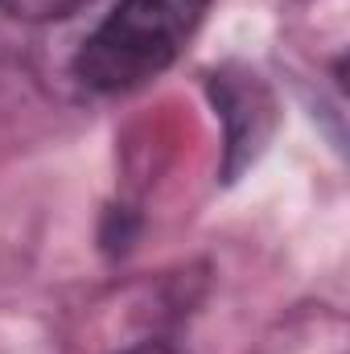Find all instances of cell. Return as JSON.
<instances>
[{"instance_id":"4","label":"cell","mask_w":350,"mask_h":354,"mask_svg":"<svg viewBox=\"0 0 350 354\" xmlns=\"http://www.w3.org/2000/svg\"><path fill=\"white\" fill-rule=\"evenodd\" d=\"M132 354H177V351H169V346H140V351H132Z\"/></svg>"},{"instance_id":"1","label":"cell","mask_w":350,"mask_h":354,"mask_svg":"<svg viewBox=\"0 0 350 354\" xmlns=\"http://www.w3.org/2000/svg\"><path fill=\"white\" fill-rule=\"evenodd\" d=\"M210 0H120L79 50V79L91 91L124 95L169 71L190 46Z\"/></svg>"},{"instance_id":"2","label":"cell","mask_w":350,"mask_h":354,"mask_svg":"<svg viewBox=\"0 0 350 354\" xmlns=\"http://www.w3.org/2000/svg\"><path fill=\"white\" fill-rule=\"evenodd\" d=\"M214 99L223 107V120H227V136H231V161H227V174L235 177L239 165L260 149V140L268 136V124H272V99L268 91L256 83V75H223V83L214 79Z\"/></svg>"},{"instance_id":"3","label":"cell","mask_w":350,"mask_h":354,"mask_svg":"<svg viewBox=\"0 0 350 354\" xmlns=\"http://www.w3.org/2000/svg\"><path fill=\"white\" fill-rule=\"evenodd\" d=\"M91 0H0V12L25 25H46V21H62L71 12H79Z\"/></svg>"}]
</instances>
